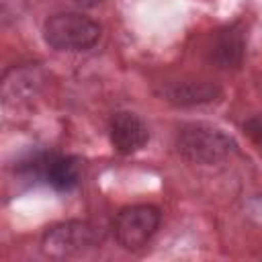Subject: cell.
<instances>
[{"label": "cell", "mask_w": 262, "mask_h": 262, "mask_svg": "<svg viewBox=\"0 0 262 262\" xmlns=\"http://www.w3.org/2000/svg\"><path fill=\"white\" fill-rule=\"evenodd\" d=\"M235 141L227 133L207 123H188L182 125L176 133L178 154L192 164H219L235 151Z\"/></svg>", "instance_id": "obj_1"}, {"label": "cell", "mask_w": 262, "mask_h": 262, "mask_svg": "<svg viewBox=\"0 0 262 262\" xmlns=\"http://www.w3.org/2000/svg\"><path fill=\"white\" fill-rule=\"evenodd\" d=\"M43 39L55 51H88L100 39V25L82 12H57L45 20Z\"/></svg>", "instance_id": "obj_2"}, {"label": "cell", "mask_w": 262, "mask_h": 262, "mask_svg": "<svg viewBox=\"0 0 262 262\" xmlns=\"http://www.w3.org/2000/svg\"><path fill=\"white\" fill-rule=\"evenodd\" d=\"M102 231L90 221L70 219L45 229L41 250L49 258H74L100 246Z\"/></svg>", "instance_id": "obj_3"}, {"label": "cell", "mask_w": 262, "mask_h": 262, "mask_svg": "<svg viewBox=\"0 0 262 262\" xmlns=\"http://www.w3.org/2000/svg\"><path fill=\"white\" fill-rule=\"evenodd\" d=\"M160 221L162 211L156 205H129L113 219V235L121 248L139 250L154 237Z\"/></svg>", "instance_id": "obj_4"}, {"label": "cell", "mask_w": 262, "mask_h": 262, "mask_svg": "<svg viewBox=\"0 0 262 262\" xmlns=\"http://www.w3.org/2000/svg\"><path fill=\"white\" fill-rule=\"evenodd\" d=\"M29 174H35L51 188L70 192L80 184V162L70 156H39L27 164Z\"/></svg>", "instance_id": "obj_5"}, {"label": "cell", "mask_w": 262, "mask_h": 262, "mask_svg": "<svg viewBox=\"0 0 262 262\" xmlns=\"http://www.w3.org/2000/svg\"><path fill=\"white\" fill-rule=\"evenodd\" d=\"M108 137H111V145L119 154L131 156V154H135L147 145L149 129L135 113L121 111V113H115L111 117Z\"/></svg>", "instance_id": "obj_6"}, {"label": "cell", "mask_w": 262, "mask_h": 262, "mask_svg": "<svg viewBox=\"0 0 262 262\" xmlns=\"http://www.w3.org/2000/svg\"><path fill=\"white\" fill-rule=\"evenodd\" d=\"M244 55H246V37L237 25H229L217 31L209 51V59L219 70H237L244 61Z\"/></svg>", "instance_id": "obj_7"}, {"label": "cell", "mask_w": 262, "mask_h": 262, "mask_svg": "<svg viewBox=\"0 0 262 262\" xmlns=\"http://www.w3.org/2000/svg\"><path fill=\"white\" fill-rule=\"evenodd\" d=\"M162 96L174 106H201L217 100L221 96V88L211 82H176L162 90Z\"/></svg>", "instance_id": "obj_8"}, {"label": "cell", "mask_w": 262, "mask_h": 262, "mask_svg": "<svg viewBox=\"0 0 262 262\" xmlns=\"http://www.w3.org/2000/svg\"><path fill=\"white\" fill-rule=\"evenodd\" d=\"M41 86V76L39 70L33 66H20V68H12L6 76H4V84H2V94L4 100H25L29 96H33L37 92V88Z\"/></svg>", "instance_id": "obj_9"}, {"label": "cell", "mask_w": 262, "mask_h": 262, "mask_svg": "<svg viewBox=\"0 0 262 262\" xmlns=\"http://www.w3.org/2000/svg\"><path fill=\"white\" fill-rule=\"evenodd\" d=\"M244 133L248 135V139H250L258 149H262V115H254V117L246 119V123H244Z\"/></svg>", "instance_id": "obj_10"}, {"label": "cell", "mask_w": 262, "mask_h": 262, "mask_svg": "<svg viewBox=\"0 0 262 262\" xmlns=\"http://www.w3.org/2000/svg\"><path fill=\"white\" fill-rule=\"evenodd\" d=\"M78 6H82V8H94V6H98L102 0H74Z\"/></svg>", "instance_id": "obj_11"}]
</instances>
